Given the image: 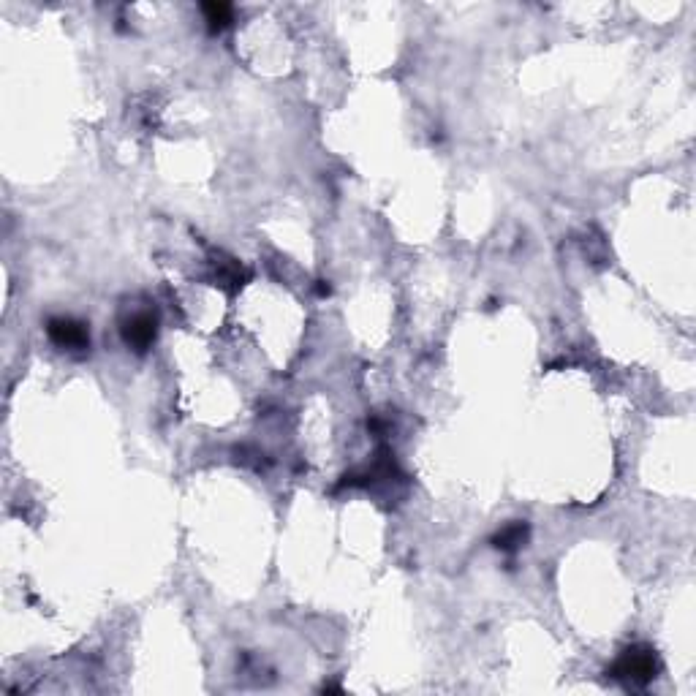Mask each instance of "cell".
<instances>
[{"label": "cell", "mask_w": 696, "mask_h": 696, "mask_svg": "<svg viewBox=\"0 0 696 696\" xmlns=\"http://www.w3.org/2000/svg\"><path fill=\"white\" fill-rule=\"evenodd\" d=\"M120 335H123V343H126L131 351L136 354H145L150 351L158 338V316L153 310H139L134 316H128L120 327Z\"/></svg>", "instance_id": "3"}, {"label": "cell", "mask_w": 696, "mask_h": 696, "mask_svg": "<svg viewBox=\"0 0 696 696\" xmlns=\"http://www.w3.org/2000/svg\"><path fill=\"white\" fill-rule=\"evenodd\" d=\"M202 14H204V22H207V28L213 30V33L229 28L234 20V9L229 6V3H202Z\"/></svg>", "instance_id": "5"}, {"label": "cell", "mask_w": 696, "mask_h": 696, "mask_svg": "<svg viewBox=\"0 0 696 696\" xmlns=\"http://www.w3.org/2000/svg\"><path fill=\"white\" fill-rule=\"evenodd\" d=\"M47 338L68 354H85L90 351V329L85 321L74 316H55L47 321Z\"/></svg>", "instance_id": "2"}, {"label": "cell", "mask_w": 696, "mask_h": 696, "mask_svg": "<svg viewBox=\"0 0 696 696\" xmlns=\"http://www.w3.org/2000/svg\"><path fill=\"white\" fill-rule=\"evenodd\" d=\"M658 669V656L653 648H645V645H634V648H626L615 658V664L607 669V677L612 680H623L629 686H648L650 680H656Z\"/></svg>", "instance_id": "1"}, {"label": "cell", "mask_w": 696, "mask_h": 696, "mask_svg": "<svg viewBox=\"0 0 696 696\" xmlns=\"http://www.w3.org/2000/svg\"><path fill=\"white\" fill-rule=\"evenodd\" d=\"M528 536H531L528 522H509L506 528H501V531L493 536V547L501 552H517L520 547H525Z\"/></svg>", "instance_id": "4"}]
</instances>
